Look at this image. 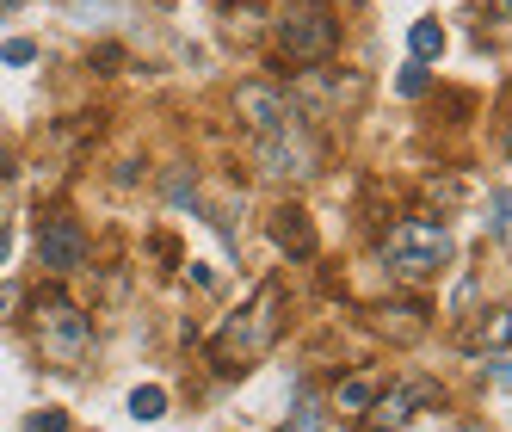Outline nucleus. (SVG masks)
Returning <instances> with one entry per match:
<instances>
[{
	"mask_svg": "<svg viewBox=\"0 0 512 432\" xmlns=\"http://www.w3.org/2000/svg\"><path fill=\"white\" fill-rule=\"evenodd\" d=\"M0 62H7V68L38 62V44H31V38H7V44H0Z\"/></svg>",
	"mask_w": 512,
	"mask_h": 432,
	"instance_id": "nucleus-17",
	"label": "nucleus"
},
{
	"mask_svg": "<svg viewBox=\"0 0 512 432\" xmlns=\"http://www.w3.org/2000/svg\"><path fill=\"white\" fill-rule=\"evenodd\" d=\"M25 432H68V414L62 408H38V414L25 420Z\"/></svg>",
	"mask_w": 512,
	"mask_h": 432,
	"instance_id": "nucleus-19",
	"label": "nucleus"
},
{
	"mask_svg": "<svg viewBox=\"0 0 512 432\" xmlns=\"http://www.w3.org/2000/svg\"><path fill=\"white\" fill-rule=\"evenodd\" d=\"M377 395H383V377H377V371H358V377H346V383L334 389V408H340V414H364Z\"/></svg>",
	"mask_w": 512,
	"mask_h": 432,
	"instance_id": "nucleus-12",
	"label": "nucleus"
},
{
	"mask_svg": "<svg viewBox=\"0 0 512 432\" xmlns=\"http://www.w3.org/2000/svg\"><path fill=\"white\" fill-rule=\"evenodd\" d=\"M488 235H512V186H500V192H488Z\"/></svg>",
	"mask_w": 512,
	"mask_h": 432,
	"instance_id": "nucleus-16",
	"label": "nucleus"
},
{
	"mask_svg": "<svg viewBox=\"0 0 512 432\" xmlns=\"http://www.w3.org/2000/svg\"><path fill=\"white\" fill-rule=\"evenodd\" d=\"M401 93H408V99H420L426 87H432V75H426V62H408V68H401V81H395Z\"/></svg>",
	"mask_w": 512,
	"mask_h": 432,
	"instance_id": "nucleus-18",
	"label": "nucleus"
},
{
	"mask_svg": "<svg viewBox=\"0 0 512 432\" xmlns=\"http://www.w3.org/2000/svg\"><path fill=\"white\" fill-rule=\"evenodd\" d=\"M340 7H358V0H340Z\"/></svg>",
	"mask_w": 512,
	"mask_h": 432,
	"instance_id": "nucleus-26",
	"label": "nucleus"
},
{
	"mask_svg": "<svg viewBox=\"0 0 512 432\" xmlns=\"http://www.w3.org/2000/svg\"><path fill=\"white\" fill-rule=\"evenodd\" d=\"M426 402H438V383H426V377H414V383H383V395H377V402L371 408H364V426H371V432H401V426H408Z\"/></svg>",
	"mask_w": 512,
	"mask_h": 432,
	"instance_id": "nucleus-7",
	"label": "nucleus"
},
{
	"mask_svg": "<svg viewBox=\"0 0 512 432\" xmlns=\"http://www.w3.org/2000/svg\"><path fill=\"white\" fill-rule=\"evenodd\" d=\"M260 161H266V173L303 179V173H315V142H309L303 124H290V130H278V136H260Z\"/></svg>",
	"mask_w": 512,
	"mask_h": 432,
	"instance_id": "nucleus-8",
	"label": "nucleus"
},
{
	"mask_svg": "<svg viewBox=\"0 0 512 432\" xmlns=\"http://www.w3.org/2000/svg\"><path fill=\"white\" fill-rule=\"evenodd\" d=\"M0 173H7V167H0Z\"/></svg>",
	"mask_w": 512,
	"mask_h": 432,
	"instance_id": "nucleus-27",
	"label": "nucleus"
},
{
	"mask_svg": "<svg viewBox=\"0 0 512 432\" xmlns=\"http://www.w3.org/2000/svg\"><path fill=\"white\" fill-rule=\"evenodd\" d=\"M506 340H512V315H506V309H488V321L475 328V340H469V346H475V352H500Z\"/></svg>",
	"mask_w": 512,
	"mask_h": 432,
	"instance_id": "nucleus-14",
	"label": "nucleus"
},
{
	"mask_svg": "<svg viewBox=\"0 0 512 432\" xmlns=\"http://www.w3.org/2000/svg\"><path fill=\"white\" fill-rule=\"evenodd\" d=\"M235 118L253 130V142H260V136H278V130H290V124H303L297 105H290L278 87H266V81H241V87H235Z\"/></svg>",
	"mask_w": 512,
	"mask_h": 432,
	"instance_id": "nucleus-5",
	"label": "nucleus"
},
{
	"mask_svg": "<svg viewBox=\"0 0 512 432\" xmlns=\"http://www.w3.org/2000/svg\"><path fill=\"white\" fill-rule=\"evenodd\" d=\"M7 7H13V0H0V13H7Z\"/></svg>",
	"mask_w": 512,
	"mask_h": 432,
	"instance_id": "nucleus-25",
	"label": "nucleus"
},
{
	"mask_svg": "<svg viewBox=\"0 0 512 432\" xmlns=\"http://www.w3.org/2000/svg\"><path fill=\"white\" fill-rule=\"evenodd\" d=\"M488 371H494V377H506V383H512V358H500V352H494V358H488Z\"/></svg>",
	"mask_w": 512,
	"mask_h": 432,
	"instance_id": "nucleus-21",
	"label": "nucleus"
},
{
	"mask_svg": "<svg viewBox=\"0 0 512 432\" xmlns=\"http://www.w3.org/2000/svg\"><path fill=\"white\" fill-rule=\"evenodd\" d=\"M377 328L389 340H420L426 334V309L420 303H389V309H377Z\"/></svg>",
	"mask_w": 512,
	"mask_h": 432,
	"instance_id": "nucleus-11",
	"label": "nucleus"
},
{
	"mask_svg": "<svg viewBox=\"0 0 512 432\" xmlns=\"http://www.w3.org/2000/svg\"><path fill=\"white\" fill-rule=\"evenodd\" d=\"M31 334H38V346H44V358L56 371H81V358L93 352V321L81 315L75 297H62V291L31 297Z\"/></svg>",
	"mask_w": 512,
	"mask_h": 432,
	"instance_id": "nucleus-3",
	"label": "nucleus"
},
{
	"mask_svg": "<svg viewBox=\"0 0 512 432\" xmlns=\"http://www.w3.org/2000/svg\"><path fill=\"white\" fill-rule=\"evenodd\" d=\"M13 303H19V291H13V284H0V315H7Z\"/></svg>",
	"mask_w": 512,
	"mask_h": 432,
	"instance_id": "nucleus-22",
	"label": "nucleus"
},
{
	"mask_svg": "<svg viewBox=\"0 0 512 432\" xmlns=\"http://www.w3.org/2000/svg\"><path fill=\"white\" fill-rule=\"evenodd\" d=\"M278 328H284V284H260V297H253L241 315H229V321H223V334L210 340L216 371H223V377L247 371L253 358H260V352L278 340Z\"/></svg>",
	"mask_w": 512,
	"mask_h": 432,
	"instance_id": "nucleus-1",
	"label": "nucleus"
},
{
	"mask_svg": "<svg viewBox=\"0 0 512 432\" xmlns=\"http://www.w3.org/2000/svg\"><path fill=\"white\" fill-rule=\"evenodd\" d=\"M488 13H494V19H506V13H512V0H488Z\"/></svg>",
	"mask_w": 512,
	"mask_h": 432,
	"instance_id": "nucleus-23",
	"label": "nucleus"
},
{
	"mask_svg": "<svg viewBox=\"0 0 512 432\" xmlns=\"http://www.w3.org/2000/svg\"><path fill=\"white\" fill-rule=\"evenodd\" d=\"M297 93L315 99V105H327V112H352V105L364 99V81H358V75H334V68L309 62L303 75H297Z\"/></svg>",
	"mask_w": 512,
	"mask_h": 432,
	"instance_id": "nucleus-9",
	"label": "nucleus"
},
{
	"mask_svg": "<svg viewBox=\"0 0 512 432\" xmlns=\"http://www.w3.org/2000/svg\"><path fill=\"white\" fill-rule=\"evenodd\" d=\"M272 241L284 247L290 260H315V247H321V241H315V223H309V210H303V204H278V210H272Z\"/></svg>",
	"mask_w": 512,
	"mask_h": 432,
	"instance_id": "nucleus-10",
	"label": "nucleus"
},
{
	"mask_svg": "<svg viewBox=\"0 0 512 432\" xmlns=\"http://www.w3.org/2000/svg\"><path fill=\"white\" fill-rule=\"evenodd\" d=\"M408 50H414V62H438V56H445V25H438V19H414L408 25Z\"/></svg>",
	"mask_w": 512,
	"mask_h": 432,
	"instance_id": "nucleus-13",
	"label": "nucleus"
},
{
	"mask_svg": "<svg viewBox=\"0 0 512 432\" xmlns=\"http://www.w3.org/2000/svg\"><path fill=\"white\" fill-rule=\"evenodd\" d=\"M297 432H321V414H315V402H309V395L297 402Z\"/></svg>",
	"mask_w": 512,
	"mask_h": 432,
	"instance_id": "nucleus-20",
	"label": "nucleus"
},
{
	"mask_svg": "<svg viewBox=\"0 0 512 432\" xmlns=\"http://www.w3.org/2000/svg\"><path fill=\"white\" fill-rule=\"evenodd\" d=\"M130 414H136V420H161V414H167V389H161V383L130 389Z\"/></svg>",
	"mask_w": 512,
	"mask_h": 432,
	"instance_id": "nucleus-15",
	"label": "nucleus"
},
{
	"mask_svg": "<svg viewBox=\"0 0 512 432\" xmlns=\"http://www.w3.org/2000/svg\"><path fill=\"white\" fill-rule=\"evenodd\" d=\"M278 50L290 62H327L340 50V19L321 7V0H290V7L278 13Z\"/></svg>",
	"mask_w": 512,
	"mask_h": 432,
	"instance_id": "nucleus-4",
	"label": "nucleus"
},
{
	"mask_svg": "<svg viewBox=\"0 0 512 432\" xmlns=\"http://www.w3.org/2000/svg\"><path fill=\"white\" fill-rule=\"evenodd\" d=\"M38 266L56 272V278H68V272L87 266V229L68 210H50L44 223H38Z\"/></svg>",
	"mask_w": 512,
	"mask_h": 432,
	"instance_id": "nucleus-6",
	"label": "nucleus"
},
{
	"mask_svg": "<svg viewBox=\"0 0 512 432\" xmlns=\"http://www.w3.org/2000/svg\"><path fill=\"white\" fill-rule=\"evenodd\" d=\"M451 229L445 223H432V216H401V223L383 235V260L401 284H426L451 266Z\"/></svg>",
	"mask_w": 512,
	"mask_h": 432,
	"instance_id": "nucleus-2",
	"label": "nucleus"
},
{
	"mask_svg": "<svg viewBox=\"0 0 512 432\" xmlns=\"http://www.w3.org/2000/svg\"><path fill=\"white\" fill-rule=\"evenodd\" d=\"M0 260H7V235H0Z\"/></svg>",
	"mask_w": 512,
	"mask_h": 432,
	"instance_id": "nucleus-24",
	"label": "nucleus"
}]
</instances>
